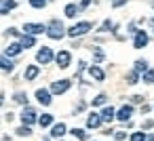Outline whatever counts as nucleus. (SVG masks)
I'll list each match as a JSON object with an SVG mask.
<instances>
[{
    "label": "nucleus",
    "mask_w": 154,
    "mask_h": 141,
    "mask_svg": "<svg viewBox=\"0 0 154 141\" xmlns=\"http://www.w3.org/2000/svg\"><path fill=\"white\" fill-rule=\"evenodd\" d=\"M150 26H152V28H154V19H152V21H150Z\"/></svg>",
    "instance_id": "40"
},
{
    "label": "nucleus",
    "mask_w": 154,
    "mask_h": 141,
    "mask_svg": "<svg viewBox=\"0 0 154 141\" xmlns=\"http://www.w3.org/2000/svg\"><path fill=\"white\" fill-rule=\"evenodd\" d=\"M106 101H108V95H106V93H99V95H97L91 103H93V105H103Z\"/></svg>",
    "instance_id": "23"
},
{
    "label": "nucleus",
    "mask_w": 154,
    "mask_h": 141,
    "mask_svg": "<svg viewBox=\"0 0 154 141\" xmlns=\"http://www.w3.org/2000/svg\"><path fill=\"white\" fill-rule=\"evenodd\" d=\"M38 124H40L42 128L51 126V124H53V114H42V116H38Z\"/></svg>",
    "instance_id": "20"
},
{
    "label": "nucleus",
    "mask_w": 154,
    "mask_h": 141,
    "mask_svg": "<svg viewBox=\"0 0 154 141\" xmlns=\"http://www.w3.org/2000/svg\"><path fill=\"white\" fill-rule=\"evenodd\" d=\"M36 99H38V103H42V105H51V93L47 91V88H38L36 91Z\"/></svg>",
    "instance_id": "11"
},
{
    "label": "nucleus",
    "mask_w": 154,
    "mask_h": 141,
    "mask_svg": "<svg viewBox=\"0 0 154 141\" xmlns=\"http://www.w3.org/2000/svg\"><path fill=\"white\" fill-rule=\"evenodd\" d=\"M23 32L28 36H38V34L47 32V26H42V23H26L23 26Z\"/></svg>",
    "instance_id": "7"
},
{
    "label": "nucleus",
    "mask_w": 154,
    "mask_h": 141,
    "mask_svg": "<svg viewBox=\"0 0 154 141\" xmlns=\"http://www.w3.org/2000/svg\"><path fill=\"white\" fill-rule=\"evenodd\" d=\"M21 122H23L26 126H30V124L38 122V114H36V110H34V107H30V105H26V107H23V112H21Z\"/></svg>",
    "instance_id": "4"
},
{
    "label": "nucleus",
    "mask_w": 154,
    "mask_h": 141,
    "mask_svg": "<svg viewBox=\"0 0 154 141\" xmlns=\"http://www.w3.org/2000/svg\"><path fill=\"white\" fill-rule=\"evenodd\" d=\"M45 141H47V139H45Z\"/></svg>",
    "instance_id": "42"
},
{
    "label": "nucleus",
    "mask_w": 154,
    "mask_h": 141,
    "mask_svg": "<svg viewBox=\"0 0 154 141\" xmlns=\"http://www.w3.org/2000/svg\"><path fill=\"white\" fill-rule=\"evenodd\" d=\"M129 139H131V141H146V133H143V130H137V133H133Z\"/></svg>",
    "instance_id": "29"
},
{
    "label": "nucleus",
    "mask_w": 154,
    "mask_h": 141,
    "mask_svg": "<svg viewBox=\"0 0 154 141\" xmlns=\"http://www.w3.org/2000/svg\"><path fill=\"white\" fill-rule=\"evenodd\" d=\"M99 124H101V118H99V114H89V118H87V128H91V130H95V128H99Z\"/></svg>",
    "instance_id": "14"
},
{
    "label": "nucleus",
    "mask_w": 154,
    "mask_h": 141,
    "mask_svg": "<svg viewBox=\"0 0 154 141\" xmlns=\"http://www.w3.org/2000/svg\"><path fill=\"white\" fill-rule=\"evenodd\" d=\"M146 141H154V135H150V137H148V139H146Z\"/></svg>",
    "instance_id": "39"
},
{
    "label": "nucleus",
    "mask_w": 154,
    "mask_h": 141,
    "mask_svg": "<svg viewBox=\"0 0 154 141\" xmlns=\"http://www.w3.org/2000/svg\"><path fill=\"white\" fill-rule=\"evenodd\" d=\"M137 82H139V74L137 72H131L127 76V84H137Z\"/></svg>",
    "instance_id": "26"
},
{
    "label": "nucleus",
    "mask_w": 154,
    "mask_h": 141,
    "mask_svg": "<svg viewBox=\"0 0 154 141\" xmlns=\"http://www.w3.org/2000/svg\"><path fill=\"white\" fill-rule=\"evenodd\" d=\"M133 72H137V74H141V72H143V74H146V72H148V61H146V59H137V61H135V70H133Z\"/></svg>",
    "instance_id": "22"
},
{
    "label": "nucleus",
    "mask_w": 154,
    "mask_h": 141,
    "mask_svg": "<svg viewBox=\"0 0 154 141\" xmlns=\"http://www.w3.org/2000/svg\"><path fill=\"white\" fill-rule=\"evenodd\" d=\"M47 36H49L51 40H61V38L66 36V28H63V23H61L59 19H53V21L49 23V28H47Z\"/></svg>",
    "instance_id": "1"
},
{
    "label": "nucleus",
    "mask_w": 154,
    "mask_h": 141,
    "mask_svg": "<svg viewBox=\"0 0 154 141\" xmlns=\"http://www.w3.org/2000/svg\"><path fill=\"white\" fill-rule=\"evenodd\" d=\"M13 68H15V63H13L9 57H2V55H0V70H2V72H13Z\"/></svg>",
    "instance_id": "18"
},
{
    "label": "nucleus",
    "mask_w": 154,
    "mask_h": 141,
    "mask_svg": "<svg viewBox=\"0 0 154 141\" xmlns=\"http://www.w3.org/2000/svg\"><path fill=\"white\" fill-rule=\"evenodd\" d=\"M17 103H23V105H28V95L26 93H15V97H13Z\"/></svg>",
    "instance_id": "27"
},
{
    "label": "nucleus",
    "mask_w": 154,
    "mask_h": 141,
    "mask_svg": "<svg viewBox=\"0 0 154 141\" xmlns=\"http://www.w3.org/2000/svg\"><path fill=\"white\" fill-rule=\"evenodd\" d=\"M47 2H49V0H47Z\"/></svg>",
    "instance_id": "41"
},
{
    "label": "nucleus",
    "mask_w": 154,
    "mask_h": 141,
    "mask_svg": "<svg viewBox=\"0 0 154 141\" xmlns=\"http://www.w3.org/2000/svg\"><path fill=\"white\" fill-rule=\"evenodd\" d=\"M110 28H114V26H112V21H110V19H106V21L101 23V30H99V32H110Z\"/></svg>",
    "instance_id": "31"
},
{
    "label": "nucleus",
    "mask_w": 154,
    "mask_h": 141,
    "mask_svg": "<svg viewBox=\"0 0 154 141\" xmlns=\"http://www.w3.org/2000/svg\"><path fill=\"white\" fill-rule=\"evenodd\" d=\"M70 133H72V135H74L76 139H80V141H87V133H85L82 128H72Z\"/></svg>",
    "instance_id": "24"
},
{
    "label": "nucleus",
    "mask_w": 154,
    "mask_h": 141,
    "mask_svg": "<svg viewBox=\"0 0 154 141\" xmlns=\"http://www.w3.org/2000/svg\"><path fill=\"white\" fill-rule=\"evenodd\" d=\"M17 135H19V137H30V135H32V128L23 124V126H19V128H17Z\"/></svg>",
    "instance_id": "25"
},
{
    "label": "nucleus",
    "mask_w": 154,
    "mask_h": 141,
    "mask_svg": "<svg viewBox=\"0 0 154 141\" xmlns=\"http://www.w3.org/2000/svg\"><path fill=\"white\" fill-rule=\"evenodd\" d=\"M36 61L42 63V65L51 63V61H53V51H51V46H40L38 53H36Z\"/></svg>",
    "instance_id": "5"
},
{
    "label": "nucleus",
    "mask_w": 154,
    "mask_h": 141,
    "mask_svg": "<svg viewBox=\"0 0 154 141\" xmlns=\"http://www.w3.org/2000/svg\"><path fill=\"white\" fill-rule=\"evenodd\" d=\"M131 101H133V103H141V101H143V95H133Z\"/></svg>",
    "instance_id": "35"
},
{
    "label": "nucleus",
    "mask_w": 154,
    "mask_h": 141,
    "mask_svg": "<svg viewBox=\"0 0 154 141\" xmlns=\"http://www.w3.org/2000/svg\"><path fill=\"white\" fill-rule=\"evenodd\" d=\"M70 86H72V80L70 78H61V80H55L53 84H51V95H63L66 91H70Z\"/></svg>",
    "instance_id": "3"
},
{
    "label": "nucleus",
    "mask_w": 154,
    "mask_h": 141,
    "mask_svg": "<svg viewBox=\"0 0 154 141\" xmlns=\"http://www.w3.org/2000/svg\"><path fill=\"white\" fill-rule=\"evenodd\" d=\"M68 133V128H66V124L63 122H57V124H53V128H51V137H63Z\"/></svg>",
    "instance_id": "16"
},
{
    "label": "nucleus",
    "mask_w": 154,
    "mask_h": 141,
    "mask_svg": "<svg viewBox=\"0 0 154 141\" xmlns=\"http://www.w3.org/2000/svg\"><path fill=\"white\" fill-rule=\"evenodd\" d=\"M146 44H148V34L143 30H137L135 32V38H133V46L135 49H143Z\"/></svg>",
    "instance_id": "9"
},
{
    "label": "nucleus",
    "mask_w": 154,
    "mask_h": 141,
    "mask_svg": "<svg viewBox=\"0 0 154 141\" xmlns=\"http://www.w3.org/2000/svg\"><path fill=\"white\" fill-rule=\"evenodd\" d=\"M152 126H154V120H146L143 122V128H152Z\"/></svg>",
    "instance_id": "37"
},
{
    "label": "nucleus",
    "mask_w": 154,
    "mask_h": 141,
    "mask_svg": "<svg viewBox=\"0 0 154 141\" xmlns=\"http://www.w3.org/2000/svg\"><path fill=\"white\" fill-rule=\"evenodd\" d=\"M89 76H91L93 80H97V82L106 80V74H103V70H101L99 65H91V68H89Z\"/></svg>",
    "instance_id": "12"
},
{
    "label": "nucleus",
    "mask_w": 154,
    "mask_h": 141,
    "mask_svg": "<svg viewBox=\"0 0 154 141\" xmlns=\"http://www.w3.org/2000/svg\"><path fill=\"white\" fill-rule=\"evenodd\" d=\"M122 4H127V0H112V7H114V9H118V7H122Z\"/></svg>",
    "instance_id": "34"
},
{
    "label": "nucleus",
    "mask_w": 154,
    "mask_h": 141,
    "mask_svg": "<svg viewBox=\"0 0 154 141\" xmlns=\"http://www.w3.org/2000/svg\"><path fill=\"white\" fill-rule=\"evenodd\" d=\"M143 82H146V84H154V70H148V72L143 74Z\"/></svg>",
    "instance_id": "28"
},
{
    "label": "nucleus",
    "mask_w": 154,
    "mask_h": 141,
    "mask_svg": "<svg viewBox=\"0 0 154 141\" xmlns=\"http://www.w3.org/2000/svg\"><path fill=\"white\" fill-rule=\"evenodd\" d=\"M45 4H47V0H30L32 9H45Z\"/></svg>",
    "instance_id": "30"
},
{
    "label": "nucleus",
    "mask_w": 154,
    "mask_h": 141,
    "mask_svg": "<svg viewBox=\"0 0 154 141\" xmlns=\"http://www.w3.org/2000/svg\"><path fill=\"white\" fill-rule=\"evenodd\" d=\"M114 139H116V141H125V139H127V133H125V130H118V133H114Z\"/></svg>",
    "instance_id": "32"
},
{
    "label": "nucleus",
    "mask_w": 154,
    "mask_h": 141,
    "mask_svg": "<svg viewBox=\"0 0 154 141\" xmlns=\"http://www.w3.org/2000/svg\"><path fill=\"white\" fill-rule=\"evenodd\" d=\"M91 28H93V23H91V21H80V23L72 26L70 30H66V34H68L70 38H78V36H85Z\"/></svg>",
    "instance_id": "2"
},
{
    "label": "nucleus",
    "mask_w": 154,
    "mask_h": 141,
    "mask_svg": "<svg viewBox=\"0 0 154 141\" xmlns=\"http://www.w3.org/2000/svg\"><path fill=\"white\" fill-rule=\"evenodd\" d=\"M101 61H103V53L99 49H95V63H101Z\"/></svg>",
    "instance_id": "33"
},
{
    "label": "nucleus",
    "mask_w": 154,
    "mask_h": 141,
    "mask_svg": "<svg viewBox=\"0 0 154 141\" xmlns=\"http://www.w3.org/2000/svg\"><path fill=\"white\" fill-rule=\"evenodd\" d=\"M19 44H21V49H32V46H36V38L23 34V36H19Z\"/></svg>",
    "instance_id": "15"
},
{
    "label": "nucleus",
    "mask_w": 154,
    "mask_h": 141,
    "mask_svg": "<svg viewBox=\"0 0 154 141\" xmlns=\"http://www.w3.org/2000/svg\"><path fill=\"white\" fill-rule=\"evenodd\" d=\"M21 51H23V49H21V44H19V42H11V44L5 49V57H9V59H11V57H17Z\"/></svg>",
    "instance_id": "10"
},
{
    "label": "nucleus",
    "mask_w": 154,
    "mask_h": 141,
    "mask_svg": "<svg viewBox=\"0 0 154 141\" xmlns=\"http://www.w3.org/2000/svg\"><path fill=\"white\" fill-rule=\"evenodd\" d=\"M89 4H91V0H80V7L78 9H87Z\"/></svg>",
    "instance_id": "36"
},
{
    "label": "nucleus",
    "mask_w": 154,
    "mask_h": 141,
    "mask_svg": "<svg viewBox=\"0 0 154 141\" xmlns=\"http://www.w3.org/2000/svg\"><path fill=\"white\" fill-rule=\"evenodd\" d=\"M2 101H5V95H2V93H0V105H2Z\"/></svg>",
    "instance_id": "38"
},
{
    "label": "nucleus",
    "mask_w": 154,
    "mask_h": 141,
    "mask_svg": "<svg viewBox=\"0 0 154 141\" xmlns=\"http://www.w3.org/2000/svg\"><path fill=\"white\" fill-rule=\"evenodd\" d=\"M63 11H66V17H70V19H72V17H76V15L80 13V9H78L76 4H66V9H63Z\"/></svg>",
    "instance_id": "21"
},
{
    "label": "nucleus",
    "mask_w": 154,
    "mask_h": 141,
    "mask_svg": "<svg viewBox=\"0 0 154 141\" xmlns=\"http://www.w3.org/2000/svg\"><path fill=\"white\" fill-rule=\"evenodd\" d=\"M38 74H40L38 65H28V70H26V80H36Z\"/></svg>",
    "instance_id": "19"
},
{
    "label": "nucleus",
    "mask_w": 154,
    "mask_h": 141,
    "mask_svg": "<svg viewBox=\"0 0 154 141\" xmlns=\"http://www.w3.org/2000/svg\"><path fill=\"white\" fill-rule=\"evenodd\" d=\"M114 116H116V110L114 107H103L101 112H99V118H101V122H112L114 120Z\"/></svg>",
    "instance_id": "13"
},
{
    "label": "nucleus",
    "mask_w": 154,
    "mask_h": 141,
    "mask_svg": "<svg viewBox=\"0 0 154 141\" xmlns=\"http://www.w3.org/2000/svg\"><path fill=\"white\" fill-rule=\"evenodd\" d=\"M15 7H17L15 0H0V13H2V15H7V13L13 11Z\"/></svg>",
    "instance_id": "17"
},
{
    "label": "nucleus",
    "mask_w": 154,
    "mask_h": 141,
    "mask_svg": "<svg viewBox=\"0 0 154 141\" xmlns=\"http://www.w3.org/2000/svg\"><path fill=\"white\" fill-rule=\"evenodd\" d=\"M131 116H133V105H131V103H127V105H122V107L116 112V116H114V118H118L120 122H127V120H131Z\"/></svg>",
    "instance_id": "8"
},
{
    "label": "nucleus",
    "mask_w": 154,
    "mask_h": 141,
    "mask_svg": "<svg viewBox=\"0 0 154 141\" xmlns=\"http://www.w3.org/2000/svg\"><path fill=\"white\" fill-rule=\"evenodd\" d=\"M55 61H57V65H59L61 70H66V68H70V63H72V53H70V51H59V53L55 55Z\"/></svg>",
    "instance_id": "6"
}]
</instances>
